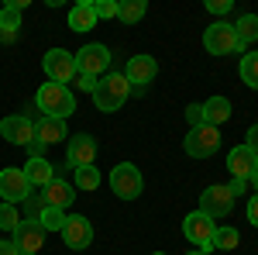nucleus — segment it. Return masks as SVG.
Listing matches in <instances>:
<instances>
[{"mask_svg": "<svg viewBox=\"0 0 258 255\" xmlns=\"http://www.w3.org/2000/svg\"><path fill=\"white\" fill-rule=\"evenodd\" d=\"M127 97H131V83H127L124 73H114V69L103 79H97V86H93V104H97V111H103V114L120 111Z\"/></svg>", "mask_w": 258, "mask_h": 255, "instance_id": "nucleus-1", "label": "nucleus"}, {"mask_svg": "<svg viewBox=\"0 0 258 255\" xmlns=\"http://www.w3.org/2000/svg\"><path fill=\"white\" fill-rule=\"evenodd\" d=\"M35 104H38L41 118H59V121H66L73 111H76V97H73V90L62 86V83H41Z\"/></svg>", "mask_w": 258, "mask_h": 255, "instance_id": "nucleus-2", "label": "nucleus"}, {"mask_svg": "<svg viewBox=\"0 0 258 255\" xmlns=\"http://www.w3.org/2000/svg\"><path fill=\"white\" fill-rule=\"evenodd\" d=\"M203 48L210 56H231V52H241V41L238 31L231 21H214L207 31H203Z\"/></svg>", "mask_w": 258, "mask_h": 255, "instance_id": "nucleus-3", "label": "nucleus"}, {"mask_svg": "<svg viewBox=\"0 0 258 255\" xmlns=\"http://www.w3.org/2000/svg\"><path fill=\"white\" fill-rule=\"evenodd\" d=\"M110 190L120 196V200H138L141 190H145V179H141L138 166L135 162H120L110 169Z\"/></svg>", "mask_w": 258, "mask_h": 255, "instance_id": "nucleus-4", "label": "nucleus"}, {"mask_svg": "<svg viewBox=\"0 0 258 255\" xmlns=\"http://www.w3.org/2000/svg\"><path fill=\"white\" fill-rule=\"evenodd\" d=\"M73 56H76V73H86V76H93V79H97L100 73H103V76L110 73V48L100 45V41L83 45L80 52H73Z\"/></svg>", "mask_w": 258, "mask_h": 255, "instance_id": "nucleus-5", "label": "nucleus"}, {"mask_svg": "<svg viewBox=\"0 0 258 255\" xmlns=\"http://www.w3.org/2000/svg\"><path fill=\"white\" fill-rule=\"evenodd\" d=\"M41 69H45L48 83H62L66 86V83H73V76H76V56L66 52V48H52V52H45Z\"/></svg>", "mask_w": 258, "mask_h": 255, "instance_id": "nucleus-6", "label": "nucleus"}, {"mask_svg": "<svg viewBox=\"0 0 258 255\" xmlns=\"http://www.w3.org/2000/svg\"><path fill=\"white\" fill-rule=\"evenodd\" d=\"M182 148H186V156H189V159H210L220 148V131H217V128H210V124H203V128H189V135H186V141H182Z\"/></svg>", "mask_w": 258, "mask_h": 255, "instance_id": "nucleus-7", "label": "nucleus"}, {"mask_svg": "<svg viewBox=\"0 0 258 255\" xmlns=\"http://www.w3.org/2000/svg\"><path fill=\"white\" fill-rule=\"evenodd\" d=\"M231 207H234V193H231L224 183H214V186H207V190L200 193V211L207 217H214V221L227 217Z\"/></svg>", "mask_w": 258, "mask_h": 255, "instance_id": "nucleus-8", "label": "nucleus"}, {"mask_svg": "<svg viewBox=\"0 0 258 255\" xmlns=\"http://www.w3.org/2000/svg\"><path fill=\"white\" fill-rule=\"evenodd\" d=\"M31 196V183L24 179L21 166H11V169H0V200L4 203H24Z\"/></svg>", "mask_w": 258, "mask_h": 255, "instance_id": "nucleus-9", "label": "nucleus"}, {"mask_svg": "<svg viewBox=\"0 0 258 255\" xmlns=\"http://www.w3.org/2000/svg\"><path fill=\"white\" fill-rule=\"evenodd\" d=\"M214 231H217V221L207 217L203 211H193V214H186V221H182V235H186V241H193L197 248H207V252H210V238H214Z\"/></svg>", "mask_w": 258, "mask_h": 255, "instance_id": "nucleus-10", "label": "nucleus"}, {"mask_svg": "<svg viewBox=\"0 0 258 255\" xmlns=\"http://www.w3.org/2000/svg\"><path fill=\"white\" fill-rule=\"evenodd\" d=\"M62 241H66V248H73V252L90 248V245H93V224L83 214H69L66 224H62Z\"/></svg>", "mask_w": 258, "mask_h": 255, "instance_id": "nucleus-11", "label": "nucleus"}, {"mask_svg": "<svg viewBox=\"0 0 258 255\" xmlns=\"http://www.w3.org/2000/svg\"><path fill=\"white\" fill-rule=\"evenodd\" d=\"M93 159H97V138L93 135H73L69 138V148H66V162L73 166V169H83V166H93Z\"/></svg>", "mask_w": 258, "mask_h": 255, "instance_id": "nucleus-12", "label": "nucleus"}, {"mask_svg": "<svg viewBox=\"0 0 258 255\" xmlns=\"http://www.w3.org/2000/svg\"><path fill=\"white\" fill-rule=\"evenodd\" d=\"M0 135L7 138L11 145H28L35 138V121L28 114H11V118L0 121Z\"/></svg>", "mask_w": 258, "mask_h": 255, "instance_id": "nucleus-13", "label": "nucleus"}, {"mask_svg": "<svg viewBox=\"0 0 258 255\" xmlns=\"http://www.w3.org/2000/svg\"><path fill=\"white\" fill-rule=\"evenodd\" d=\"M11 241L18 245L21 255H38L41 241H45V228H41L38 221H21V228L11 235Z\"/></svg>", "mask_w": 258, "mask_h": 255, "instance_id": "nucleus-14", "label": "nucleus"}, {"mask_svg": "<svg viewBox=\"0 0 258 255\" xmlns=\"http://www.w3.org/2000/svg\"><path fill=\"white\" fill-rule=\"evenodd\" d=\"M227 169L234 179H251V173L258 169V152H251L248 145H234L227 152Z\"/></svg>", "mask_w": 258, "mask_h": 255, "instance_id": "nucleus-15", "label": "nucleus"}, {"mask_svg": "<svg viewBox=\"0 0 258 255\" xmlns=\"http://www.w3.org/2000/svg\"><path fill=\"white\" fill-rule=\"evenodd\" d=\"M155 73H159V62L152 59V56H131V59H127V69H124L131 90H135V86H148V83L155 79Z\"/></svg>", "mask_w": 258, "mask_h": 255, "instance_id": "nucleus-16", "label": "nucleus"}, {"mask_svg": "<svg viewBox=\"0 0 258 255\" xmlns=\"http://www.w3.org/2000/svg\"><path fill=\"white\" fill-rule=\"evenodd\" d=\"M21 173H24V179L31 183V190H35V186L45 190V186L55 179V166H52L48 159H28V162L21 166Z\"/></svg>", "mask_w": 258, "mask_h": 255, "instance_id": "nucleus-17", "label": "nucleus"}, {"mask_svg": "<svg viewBox=\"0 0 258 255\" xmlns=\"http://www.w3.org/2000/svg\"><path fill=\"white\" fill-rule=\"evenodd\" d=\"M41 200H45V207H59V211H66V207L76 200V190H73V183H66V179L55 176L48 186H45Z\"/></svg>", "mask_w": 258, "mask_h": 255, "instance_id": "nucleus-18", "label": "nucleus"}, {"mask_svg": "<svg viewBox=\"0 0 258 255\" xmlns=\"http://www.w3.org/2000/svg\"><path fill=\"white\" fill-rule=\"evenodd\" d=\"M35 138H38L41 145H55V141H62V138H69L66 121H59V118H38V121H35Z\"/></svg>", "mask_w": 258, "mask_h": 255, "instance_id": "nucleus-19", "label": "nucleus"}, {"mask_svg": "<svg viewBox=\"0 0 258 255\" xmlns=\"http://www.w3.org/2000/svg\"><path fill=\"white\" fill-rule=\"evenodd\" d=\"M97 28V18H93V7H90V0H83L76 4L73 11H69V31H93Z\"/></svg>", "mask_w": 258, "mask_h": 255, "instance_id": "nucleus-20", "label": "nucleus"}, {"mask_svg": "<svg viewBox=\"0 0 258 255\" xmlns=\"http://www.w3.org/2000/svg\"><path fill=\"white\" fill-rule=\"evenodd\" d=\"M227 118H231V100L227 97H210L207 104H203V121H207L210 128L224 124Z\"/></svg>", "mask_w": 258, "mask_h": 255, "instance_id": "nucleus-21", "label": "nucleus"}, {"mask_svg": "<svg viewBox=\"0 0 258 255\" xmlns=\"http://www.w3.org/2000/svg\"><path fill=\"white\" fill-rule=\"evenodd\" d=\"M234 31H238L241 48H248L251 41H258V14H241V18L234 21Z\"/></svg>", "mask_w": 258, "mask_h": 255, "instance_id": "nucleus-22", "label": "nucleus"}, {"mask_svg": "<svg viewBox=\"0 0 258 255\" xmlns=\"http://www.w3.org/2000/svg\"><path fill=\"white\" fill-rule=\"evenodd\" d=\"M238 241H241L238 228H217L214 238H210V252H214V248H220V252H234V248H238Z\"/></svg>", "mask_w": 258, "mask_h": 255, "instance_id": "nucleus-23", "label": "nucleus"}, {"mask_svg": "<svg viewBox=\"0 0 258 255\" xmlns=\"http://www.w3.org/2000/svg\"><path fill=\"white\" fill-rule=\"evenodd\" d=\"M145 14H148V4H145V0H124L117 7V18L124 21V24H138Z\"/></svg>", "mask_w": 258, "mask_h": 255, "instance_id": "nucleus-24", "label": "nucleus"}, {"mask_svg": "<svg viewBox=\"0 0 258 255\" xmlns=\"http://www.w3.org/2000/svg\"><path fill=\"white\" fill-rule=\"evenodd\" d=\"M18 28H21V11H18V4L11 0V4L0 7V31L4 35H18Z\"/></svg>", "mask_w": 258, "mask_h": 255, "instance_id": "nucleus-25", "label": "nucleus"}, {"mask_svg": "<svg viewBox=\"0 0 258 255\" xmlns=\"http://www.w3.org/2000/svg\"><path fill=\"white\" fill-rule=\"evenodd\" d=\"M238 73H241V79H244L251 90H258V52H248V56H241Z\"/></svg>", "mask_w": 258, "mask_h": 255, "instance_id": "nucleus-26", "label": "nucleus"}, {"mask_svg": "<svg viewBox=\"0 0 258 255\" xmlns=\"http://www.w3.org/2000/svg\"><path fill=\"white\" fill-rule=\"evenodd\" d=\"M100 183H103V176H100L97 166H83V169H76V186H80V190H97Z\"/></svg>", "mask_w": 258, "mask_h": 255, "instance_id": "nucleus-27", "label": "nucleus"}, {"mask_svg": "<svg viewBox=\"0 0 258 255\" xmlns=\"http://www.w3.org/2000/svg\"><path fill=\"white\" fill-rule=\"evenodd\" d=\"M38 224L45 228V231H62V224H66V211H59V207H45L38 217Z\"/></svg>", "mask_w": 258, "mask_h": 255, "instance_id": "nucleus-28", "label": "nucleus"}, {"mask_svg": "<svg viewBox=\"0 0 258 255\" xmlns=\"http://www.w3.org/2000/svg\"><path fill=\"white\" fill-rule=\"evenodd\" d=\"M21 228V214H18V207L14 203H0V231H18Z\"/></svg>", "mask_w": 258, "mask_h": 255, "instance_id": "nucleus-29", "label": "nucleus"}, {"mask_svg": "<svg viewBox=\"0 0 258 255\" xmlns=\"http://www.w3.org/2000/svg\"><path fill=\"white\" fill-rule=\"evenodd\" d=\"M90 7H93V18H117V0H97V4H90Z\"/></svg>", "mask_w": 258, "mask_h": 255, "instance_id": "nucleus-30", "label": "nucleus"}, {"mask_svg": "<svg viewBox=\"0 0 258 255\" xmlns=\"http://www.w3.org/2000/svg\"><path fill=\"white\" fill-rule=\"evenodd\" d=\"M24 203H28V214L21 217V221H38V217H41V211H45V200H41L38 193H31L28 200H24Z\"/></svg>", "mask_w": 258, "mask_h": 255, "instance_id": "nucleus-31", "label": "nucleus"}, {"mask_svg": "<svg viewBox=\"0 0 258 255\" xmlns=\"http://www.w3.org/2000/svg\"><path fill=\"white\" fill-rule=\"evenodd\" d=\"M186 124L189 128H203L207 121H203V104H189L186 107Z\"/></svg>", "mask_w": 258, "mask_h": 255, "instance_id": "nucleus-32", "label": "nucleus"}, {"mask_svg": "<svg viewBox=\"0 0 258 255\" xmlns=\"http://www.w3.org/2000/svg\"><path fill=\"white\" fill-rule=\"evenodd\" d=\"M231 7H234L231 0H207V11H210V14H217L220 21H224V14H231Z\"/></svg>", "mask_w": 258, "mask_h": 255, "instance_id": "nucleus-33", "label": "nucleus"}, {"mask_svg": "<svg viewBox=\"0 0 258 255\" xmlns=\"http://www.w3.org/2000/svg\"><path fill=\"white\" fill-rule=\"evenodd\" d=\"M73 86H76V90H86V93H93L97 79H93V76H86V73H76V76H73Z\"/></svg>", "mask_w": 258, "mask_h": 255, "instance_id": "nucleus-34", "label": "nucleus"}, {"mask_svg": "<svg viewBox=\"0 0 258 255\" xmlns=\"http://www.w3.org/2000/svg\"><path fill=\"white\" fill-rule=\"evenodd\" d=\"M248 221H251V224L258 228V193L251 196V200H248Z\"/></svg>", "mask_w": 258, "mask_h": 255, "instance_id": "nucleus-35", "label": "nucleus"}, {"mask_svg": "<svg viewBox=\"0 0 258 255\" xmlns=\"http://www.w3.org/2000/svg\"><path fill=\"white\" fill-rule=\"evenodd\" d=\"M227 190H231L234 196H241L244 190H248V179H231V183H227Z\"/></svg>", "mask_w": 258, "mask_h": 255, "instance_id": "nucleus-36", "label": "nucleus"}, {"mask_svg": "<svg viewBox=\"0 0 258 255\" xmlns=\"http://www.w3.org/2000/svg\"><path fill=\"white\" fill-rule=\"evenodd\" d=\"M0 255H21V252H18V245H14L11 238H0Z\"/></svg>", "mask_w": 258, "mask_h": 255, "instance_id": "nucleus-37", "label": "nucleus"}, {"mask_svg": "<svg viewBox=\"0 0 258 255\" xmlns=\"http://www.w3.org/2000/svg\"><path fill=\"white\" fill-rule=\"evenodd\" d=\"M244 145H248L251 152H258V124H251V128H248V141H244Z\"/></svg>", "mask_w": 258, "mask_h": 255, "instance_id": "nucleus-38", "label": "nucleus"}, {"mask_svg": "<svg viewBox=\"0 0 258 255\" xmlns=\"http://www.w3.org/2000/svg\"><path fill=\"white\" fill-rule=\"evenodd\" d=\"M248 183L255 186V193H258V169H255V173H251V179H248Z\"/></svg>", "mask_w": 258, "mask_h": 255, "instance_id": "nucleus-39", "label": "nucleus"}, {"mask_svg": "<svg viewBox=\"0 0 258 255\" xmlns=\"http://www.w3.org/2000/svg\"><path fill=\"white\" fill-rule=\"evenodd\" d=\"M186 255H210L207 248H193V252H186Z\"/></svg>", "mask_w": 258, "mask_h": 255, "instance_id": "nucleus-40", "label": "nucleus"}, {"mask_svg": "<svg viewBox=\"0 0 258 255\" xmlns=\"http://www.w3.org/2000/svg\"><path fill=\"white\" fill-rule=\"evenodd\" d=\"M155 255H165V252H155Z\"/></svg>", "mask_w": 258, "mask_h": 255, "instance_id": "nucleus-41", "label": "nucleus"}]
</instances>
